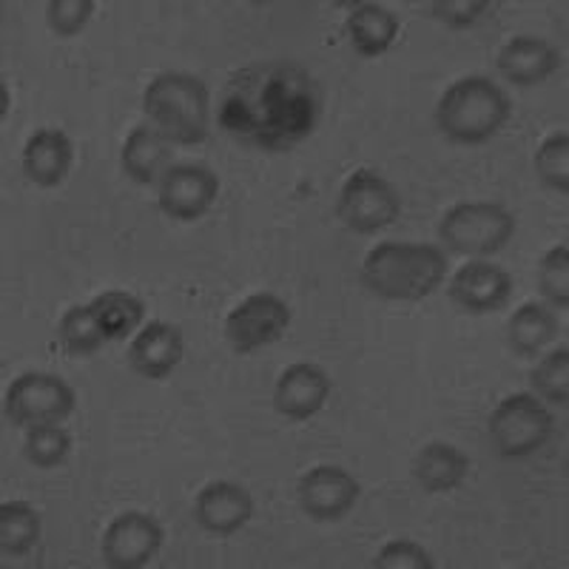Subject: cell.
<instances>
[{"instance_id": "6da1fadb", "label": "cell", "mask_w": 569, "mask_h": 569, "mask_svg": "<svg viewBox=\"0 0 569 569\" xmlns=\"http://www.w3.org/2000/svg\"><path fill=\"white\" fill-rule=\"evenodd\" d=\"M319 114V91L302 66H251L228 86L220 106L222 129L253 149L288 151L311 134Z\"/></svg>"}, {"instance_id": "7a4b0ae2", "label": "cell", "mask_w": 569, "mask_h": 569, "mask_svg": "<svg viewBox=\"0 0 569 569\" xmlns=\"http://www.w3.org/2000/svg\"><path fill=\"white\" fill-rule=\"evenodd\" d=\"M447 257L430 242H379L362 262V282L390 302H419L445 284Z\"/></svg>"}, {"instance_id": "3957f363", "label": "cell", "mask_w": 569, "mask_h": 569, "mask_svg": "<svg viewBox=\"0 0 569 569\" xmlns=\"http://www.w3.org/2000/svg\"><path fill=\"white\" fill-rule=\"evenodd\" d=\"M142 111L171 146H200L211 129V91L197 74L162 71L142 91Z\"/></svg>"}, {"instance_id": "277c9868", "label": "cell", "mask_w": 569, "mask_h": 569, "mask_svg": "<svg viewBox=\"0 0 569 569\" xmlns=\"http://www.w3.org/2000/svg\"><path fill=\"white\" fill-rule=\"evenodd\" d=\"M512 114L507 91L485 74H467L447 86L436 103V126L447 140L481 146L505 129Z\"/></svg>"}, {"instance_id": "5b68a950", "label": "cell", "mask_w": 569, "mask_h": 569, "mask_svg": "<svg viewBox=\"0 0 569 569\" xmlns=\"http://www.w3.org/2000/svg\"><path fill=\"white\" fill-rule=\"evenodd\" d=\"M516 217L498 202H459L439 222V240L453 253L490 259L516 237Z\"/></svg>"}, {"instance_id": "8992f818", "label": "cell", "mask_w": 569, "mask_h": 569, "mask_svg": "<svg viewBox=\"0 0 569 569\" xmlns=\"http://www.w3.org/2000/svg\"><path fill=\"white\" fill-rule=\"evenodd\" d=\"M487 433L505 459H527L538 453L556 433V416L536 393H512L496 405Z\"/></svg>"}, {"instance_id": "52a82bcc", "label": "cell", "mask_w": 569, "mask_h": 569, "mask_svg": "<svg viewBox=\"0 0 569 569\" xmlns=\"http://www.w3.org/2000/svg\"><path fill=\"white\" fill-rule=\"evenodd\" d=\"M78 408V396L66 379L46 370L20 373L7 388L3 410L14 427L60 425Z\"/></svg>"}, {"instance_id": "ba28073f", "label": "cell", "mask_w": 569, "mask_h": 569, "mask_svg": "<svg viewBox=\"0 0 569 569\" xmlns=\"http://www.w3.org/2000/svg\"><path fill=\"white\" fill-rule=\"evenodd\" d=\"M401 213L396 188L373 169H356L342 182L337 200V217L353 233H379L393 226Z\"/></svg>"}, {"instance_id": "9c48e42d", "label": "cell", "mask_w": 569, "mask_h": 569, "mask_svg": "<svg viewBox=\"0 0 569 569\" xmlns=\"http://www.w3.org/2000/svg\"><path fill=\"white\" fill-rule=\"evenodd\" d=\"M291 325V308L271 291L251 293L226 319V339L240 356L279 342Z\"/></svg>"}, {"instance_id": "30bf717a", "label": "cell", "mask_w": 569, "mask_h": 569, "mask_svg": "<svg viewBox=\"0 0 569 569\" xmlns=\"http://www.w3.org/2000/svg\"><path fill=\"white\" fill-rule=\"evenodd\" d=\"M166 532L154 516L142 510H126L106 527L100 552L111 569H140L154 561Z\"/></svg>"}, {"instance_id": "8fae6325", "label": "cell", "mask_w": 569, "mask_h": 569, "mask_svg": "<svg viewBox=\"0 0 569 569\" xmlns=\"http://www.w3.org/2000/svg\"><path fill=\"white\" fill-rule=\"evenodd\" d=\"M220 197V177L213 174L202 162H177L160 180V202L162 213L171 220L194 222L211 211V206Z\"/></svg>"}, {"instance_id": "7c38bea8", "label": "cell", "mask_w": 569, "mask_h": 569, "mask_svg": "<svg viewBox=\"0 0 569 569\" xmlns=\"http://www.w3.org/2000/svg\"><path fill=\"white\" fill-rule=\"evenodd\" d=\"M359 492H362L359 481L337 465L311 467L297 487L299 507L317 521H339L348 516L359 501Z\"/></svg>"}, {"instance_id": "4fadbf2b", "label": "cell", "mask_w": 569, "mask_h": 569, "mask_svg": "<svg viewBox=\"0 0 569 569\" xmlns=\"http://www.w3.org/2000/svg\"><path fill=\"white\" fill-rule=\"evenodd\" d=\"M516 282L490 259L465 262L450 279V299L467 313H496L510 302Z\"/></svg>"}, {"instance_id": "5bb4252c", "label": "cell", "mask_w": 569, "mask_h": 569, "mask_svg": "<svg viewBox=\"0 0 569 569\" xmlns=\"http://www.w3.org/2000/svg\"><path fill=\"white\" fill-rule=\"evenodd\" d=\"M330 396V376L319 365L293 362L279 373L273 388V408L291 421H308L325 408Z\"/></svg>"}, {"instance_id": "9a60e30c", "label": "cell", "mask_w": 569, "mask_h": 569, "mask_svg": "<svg viewBox=\"0 0 569 569\" xmlns=\"http://www.w3.org/2000/svg\"><path fill=\"white\" fill-rule=\"evenodd\" d=\"M253 516V498L237 481H211L194 498V521L211 536L240 532Z\"/></svg>"}, {"instance_id": "2e32d148", "label": "cell", "mask_w": 569, "mask_h": 569, "mask_svg": "<svg viewBox=\"0 0 569 569\" xmlns=\"http://www.w3.org/2000/svg\"><path fill=\"white\" fill-rule=\"evenodd\" d=\"M563 54L550 40L536 34H518L498 49L496 66L501 78L516 86H541L561 69Z\"/></svg>"}, {"instance_id": "e0dca14e", "label": "cell", "mask_w": 569, "mask_h": 569, "mask_svg": "<svg viewBox=\"0 0 569 569\" xmlns=\"http://www.w3.org/2000/svg\"><path fill=\"white\" fill-rule=\"evenodd\" d=\"M182 353H186V342H182L180 328L154 319V322L142 325L131 339L129 365L142 379L160 382L182 362Z\"/></svg>"}, {"instance_id": "ac0fdd59", "label": "cell", "mask_w": 569, "mask_h": 569, "mask_svg": "<svg viewBox=\"0 0 569 569\" xmlns=\"http://www.w3.org/2000/svg\"><path fill=\"white\" fill-rule=\"evenodd\" d=\"M74 166V142L60 129H38L23 149V171L40 188H58Z\"/></svg>"}, {"instance_id": "d6986e66", "label": "cell", "mask_w": 569, "mask_h": 569, "mask_svg": "<svg viewBox=\"0 0 569 569\" xmlns=\"http://www.w3.org/2000/svg\"><path fill=\"white\" fill-rule=\"evenodd\" d=\"M120 166L137 186H154L171 169V142L154 126H134L120 149Z\"/></svg>"}, {"instance_id": "ffe728a7", "label": "cell", "mask_w": 569, "mask_h": 569, "mask_svg": "<svg viewBox=\"0 0 569 569\" xmlns=\"http://www.w3.org/2000/svg\"><path fill=\"white\" fill-rule=\"evenodd\" d=\"M467 472H470L467 453H461L459 447L447 445V441H430L416 453L413 479L430 496L453 492L467 479Z\"/></svg>"}, {"instance_id": "44dd1931", "label": "cell", "mask_w": 569, "mask_h": 569, "mask_svg": "<svg viewBox=\"0 0 569 569\" xmlns=\"http://www.w3.org/2000/svg\"><path fill=\"white\" fill-rule=\"evenodd\" d=\"M558 339V317L550 305L525 302L507 322V342L525 359H536Z\"/></svg>"}, {"instance_id": "7402d4cb", "label": "cell", "mask_w": 569, "mask_h": 569, "mask_svg": "<svg viewBox=\"0 0 569 569\" xmlns=\"http://www.w3.org/2000/svg\"><path fill=\"white\" fill-rule=\"evenodd\" d=\"M348 38L362 58H382L399 38V18L379 3H359L348 14Z\"/></svg>"}, {"instance_id": "603a6c76", "label": "cell", "mask_w": 569, "mask_h": 569, "mask_svg": "<svg viewBox=\"0 0 569 569\" xmlns=\"http://www.w3.org/2000/svg\"><path fill=\"white\" fill-rule=\"evenodd\" d=\"M40 512L27 501L0 505V550L3 556H29L40 541Z\"/></svg>"}, {"instance_id": "cb8c5ba5", "label": "cell", "mask_w": 569, "mask_h": 569, "mask_svg": "<svg viewBox=\"0 0 569 569\" xmlns=\"http://www.w3.org/2000/svg\"><path fill=\"white\" fill-rule=\"evenodd\" d=\"M58 339H60V348H63L69 356H94L106 342H109L98 313H94V308H91V302L71 305L69 311L60 317Z\"/></svg>"}, {"instance_id": "d4e9b609", "label": "cell", "mask_w": 569, "mask_h": 569, "mask_svg": "<svg viewBox=\"0 0 569 569\" xmlns=\"http://www.w3.org/2000/svg\"><path fill=\"white\" fill-rule=\"evenodd\" d=\"M91 308L98 313L109 342L131 337L134 330L142 328V319H146V305H142V299L126 291L100 293L98 299H91Z\"/></svg>"}, {"instance_id": "484cf974", "label": "cell", "mask_w": 569, "mask_h": 569, "mask_svg": "<svg viewBox=\"0 0 569 569\" xmlns=\"http://www.w3.org/2000/svg\"><path fill=\"white\" fill-rule=\"evenodd\" d=\"M530 385L541 401H550V405H561V408H567V401H569V348L567 345L550 350V353H543L541 362L532 368Z\"/></svg>"}, {"instance_id": "4316f807", "label": "cell", "mask_w": 569, "mask_h": 569, "mask_svg": "<svg viewBox=\"0 0 569 569\" xmlns=\"http://www.w3.org/2000/svg\"><path fill=\"white\" fill-rule=\"evenodd\" d=\"M71 453V433L63 425H38L27 430L23 456L40 470H52Z\"/></svg>"}, {"instance_id": "83f0119b", "label": "cell", "mask_w": 569, "mask_h": 569, "mask_svg": "<svg viewBox=\"0 0 569 569\" xmlns=\"http://www.w3.org/2000/svg\"><path fill=\"white\" fill-rule=\"evenodd\" d=\"M536 174L541 177L558 194L569 191V131H552L536 151Z\"/></svg>"}, {"instance_id": "f1b7e54d", "label": "cell", "mask_w": 569, "mask_h": 569, "mask_svg": "<svg viewBox=\"0 0 569 569\" xmlns=\"http://www.w3.org/2000/svg\"><path fill=\"white\" fill-rule=\"evenodd\" d=\"M538 288L550 305L556 308H567L569 305V248L567 242L552 246L550 251L543 253L538 262Z\"/></svg>"}, {"instance_id": "f546056e", "label": "cell", "mask_w": 569, "mask_h": 569, "mask_svg": "<svg viewBox=\"0 0 569 569\" xmlns=\"http://www.w3.org/2000/svg\"><path fill=\"white\" fill-rule=\"evenodd\" d=\"M98 3L94 0H52L46 7V20H49V29L60 38H74L86 29V23L91 20Z\"/></svg>"}, {"instance_id": "4dcf8cb0", "label": "cell", "mask_w": 569, "mask_h": 569, "mask_svg": "<svg viewBox=\"0 0 569 569\" xmlns=\"http://www.w3.org/2000/svg\"><path fill=\"white\" fill-rule=\"evenodd\" d=\"M370 567L376 569H433L436 561L430 558V552L416 541H388L382 550L376 552V558L370 561Z\"/></svg>"}, {"instance_id": "1f68e13d", "label": "cell", "mask_w": 569, "mask_h": 569, "mask_svg": "<svg viewBox=\"0 0 569 569\" xmlns=\"http://www.w3.org/2000/svg\"><path fill=\"white\" fill-rule=\"evenodd\" d=\"M430 9H433L436 20H441L445 27L467 29L472 23H479L490 12L492 3H487V0H436Z\"/></svg>"}, {"instance_id": "d6a6232c", "label": "cell", "mask_w": 569, "mask_h": 569, "mask_svg": "<svg viewBox=\"0 0 569 569\" xmlns=\"http://www.w3.org/2000/svg\"><path fill=\"white\" fill-rule=\"evenodd\" d=\"M0 89H3V117H7V111H9V89H7V83L0 86Z\"/></svg>"}]
</instances>
